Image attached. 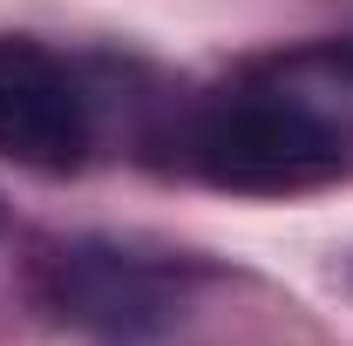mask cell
I'll return each instance as SVG.
<instances>
[{
  "label": "cell",
  "mask_w": 353,
  "mask_h": 346,
  "mask_svg": "<svg viewBox=\"0 0 353 346\" xmlns=\"http://www.w3.org/2000/svg\"><path fill=\"white\" fill-rule=\"evenodd\" d=\"M95 150L82 82L34 41H0V163L68 176Z\"/></svg>",
  "instance_id": "2"
},
{
  "label": "cell",
  "mask_w": 353,
  "mask_h": 346,
  "mask_svg": "<svg viewBox=\"0 0 353 346\" xmlns=\"http://www.w3.org/2000/svg\"><path fill=\"white\" fill-rule=\"evenodd\" d=\"M347 54H353V41H347Z\"/></svg>",
  "instance_id": "4"
},
{
  "label": "cell",
  "mask_w": 353,
  "mask_h": 346,
  "mask_svg": "<svg viewBox=\"0 0 353 346\" xmlns=\"http://www.w3.org/2000/svg\"><path fill=\"white\" fill-rule=\"evenodd\" d=\"M183 156L204 183L245 197L312 190L340 176L353 163V54L299 48L259 61L252 75L197 102Z\"/></svg>",
  "instance_id": "1"
},
{
  "label": "cell",
  "mask_w": 353,
  "mask_h": 346,
  "mask_svg": "<svg viewBox=\"0 0 353 346\" xmlns=\"http://www.w3.org/2000/svg\"><path fill=\"white\" fill-rule=\"evenodd\" d=\"M41 299L61 326L95 340H150L176 312L170 272L123 245H61L41 265Z\"/></svg>",
  "instance_id": "3"
}]
</instances>
